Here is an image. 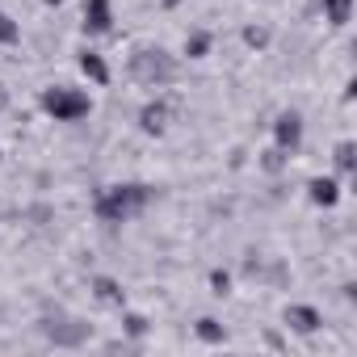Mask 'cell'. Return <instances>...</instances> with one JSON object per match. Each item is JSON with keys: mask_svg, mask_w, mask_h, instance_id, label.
Returning a JSON list of instances; mask_svg holds the SVG:
<instances>
[{"mask_svg": "<svg viewBox=\"0 0 357 357\" xmlns=\"http://www.w3.org/2000/svg\"><path fill=\"white\" fill-rule=\"evenodd\" d=\"M244 43H248V47H265V43H269V30H261V26H248V30H244Z\"/></svg>", "mask_w": 357, "mask_h": 357, "instance_id": "ac0fdd59", "label": "cell"}, {"mask_svg": "<svg viewBox=\"0 0 357 357\" xmlns=\"http://www.w3.org/2000/svg\"><path fill=\"white\" fill-rule=\"evenodd\" d=\"M47 5H59V0H47Z\"/></svg>", "mask_w": 357, "mask_h": 357, "instance_id": "603a6c76", "label": "cell"}, {"mask_svg": "<svg viewBox=\"0 0 357 357\" xmlns=\"http://www.w3.org/2000/svg\"><path fill=\"white\" fill-rule=\"evenodd\" d=\"M211 286H215V294H227V290H231V273H227V269H215V273H211Z\"/></svg>", "mask_w": 357, "mask_h": 357, "instance_id": "d6986e66", "label": "cell"}, {"mask_svg": "<svg viewBox=\"0 0 357 357\" xmlns=\"http://www.w3.org/2000/svg\"><path fill=\"white\" fill-rule=\"evenodd\" d=\"M319 5H324V17H328L332 26H344L349 13H353V0H319Z\"/></svg>", "mask_w": 357, "mask_h": 357, "instance_id": "7c38bea8", "label": "cell"}, {"mask_svg": "<svg viewBox=\"0 0 357 357\" xmlns=\"http://www.w3.org/2000/svg\"><path fill=\"white\" fill-rule=\"evenodd\" d=\"M164 5H168V9H176V5H181V0H164Z\"/></svg>", "mask_w": 357, "mask_h": 357, "instance_id": "7402d4cb", "label": "cell"}, {"mask_svg": "<svg viewBox=\"0 0 357 357\" xmlns=\"http://www.w3.org/2000/svg\"><path fill=\"white\" fill-rule=\"evenodd\" d=\"M261 164H265L269 172H278V168L286 164V151H282V147H273V151H265V160H261Z\"/></svg>", "mask_w": 357, "mask_h": 357, "instance_id": "ffe728a7", "label": "cell"}, {"mask_svg": "<svg viewBox=\"0 0 357 357\" xmlns=\"http://www.w3.org/2000/svg\"><path fill=\"white\" fill-rule=\"evenodd\" d=\"M130 76L139 80V84H172L176 80V59L172 55H164V51H139V55H130Z\"/></svg>", "mask_w": 357, "mask_h": 357, "instance_id": "7a4b0ae2", "label": "cell"}, {"mask_svg": "<svg viewBox=\"0 0 357 357\" xmlns=\"http://www.w3.org/2000/svg\"><path fill=\"white\" fill-rule=\"evenodd\" d=\"M43 109H47L55 122H76V118H84L93 105H89L84 93H76V89H68V84H55V89L43 93Z\"/></svg>", "mask_w": 357, "mask_h": 357, "instance_id": "3957f363", "label": "cell"}, {"mask_svg": "<svg viewBox=\"0 0 357 357\" xmlns=\"http://www.w3.org/2000/svg\"><path fill=\"white\" fill-rule=\"evenodd\" d=\"M307 190H311V202H315V206H336V202H340V185L332 181V176H315Z\"/></svg>", "mask_w": 357, "mask_h": 357, "instance_id": "52a82bcc", "label": "cell"}, {"mask_svg": "<svg viewBox=\"0 0 357 357\" xmlns=\"http://www.w3.org/2000/svg\"><path fill=\"white\" fill-rule=\"evenodd\" d=\"M109 26H114L109 0H84V30L89 34H109Z\"/></svg>", "mask_w": 357, "mask_h": 357, "instance_id": "8992f818", "label": "cell"}, {"mask_svg": "<svg viewBox=\"0 0 357 357\" xmlns=\"http://www.w3.org/2000/svg\"><path fill=\"white\" fill-rule=\"evenodd\" d=\"M80 72H84L89 80H97V84L109 80V68H105V59H101L97 51H80Z\"/></svg>", "mask_w": 357, "mask_h": 357, "instance_id": "30bf717a", "label": "cell"}, {"mask_svg": "<svg viewBox=\"0 0 357 357\" xmlns=\"http://www.w3.org/2000/svg\"><path fill=\"white\" fill-rule=\"evenodd\" d=\"M336 168H340V172H344V176H349V172H353V143H349V139H344V143H340V147H336Z\"/></svg>", "mask_w": 357, "mask_h": 357, "instance_id": "e0dca14e", "label": "cell"}, {"mask_svg": "<svg viewBox=\"0 0 357 357\" xmlns=\"http://www.w3.org/2000/svg\"><path fill=\"white\" fill-rule=\"evenodd\" d=\"M5 105H9V89H5V84H0V109H5Z\"/></svg>", "mask_w": 357, "mask_h": 357, "instance_id": "44dd1931", "label": "cell"}, {"mask_svg": "<svg viewBox=\"0 0 357 357\" xmlns=\"http://www.w3.org/2000/svg\"><path fill=\"white\" fill-rule=\"evenodd\" d=\"M122 332H126V336H143V332H147V319L135 315V311H126V315H122Z\"/></svg>", "mask_w": 357, "mask_h": 357, "instance_id": "2e32d148", "label": "cell"}, {"mask_svg": "<svg viewBox=\"0 0 357 357\" xmlns=\"http://www.w3.org/2000/svg\"><path fill=\"white\" fill-rule=\"evenodd\" d=\"M286 324H290L294 332H315L324 319H319L315 307H286Z\"/></svg>", "mask_w": 357, "mask_h": 357, "instance_id": "9c48e42d", "label": "cell"}, {"mask_svg": "<svg viewBox=\"0 0 357 357\" xmlns=\"http://www.w3.org/2000/svg\"><path fill=\"white\" fill-rule=\"evenodd\" d=\"M273 139H278V147L282 151H294L298 147V139H303V118L290 109V114H282L278 122H273Z\"/></svg>", "mask_w": 357, "mask_h": 357, "instance_id": "5b68a950", "label": "cell"}, {"mask_svg": "<svg viewBox=\"0 0 357 357\" xmlns=\"http://www.w3.org/2000/svg\"><path fill=\"white\" fill-rule=\"evenodd\" d=\"M43 332H47L55 344H84L89 324H76V319H43Z\"/></svg>", "mask_w": 357, "mask_h": 357, "instance_id": "277c9868", "label": "cell"}, {"mask_svg": "<svg viewBox=\"0 0 357 357\" xmlns=\"http://www.w3.org/2000/svg\"><path fill=\"white\" fill-rule=\"evenodd\" d=\"M206 51H211V34H202V30H198V34H190V38H185V55H190V59H202Z\"/></svg>", "mask_w": 357, "mask_h": 357, "instance_id": "5bb4252c", "label": "cell"}, {"mask_svg": "<svg viewBox=\"0 0 357 357\" xmlns=\"http://www.w3.org/2000/svg\"><path fill=\"white\" fill-rule=\"evenodd\" d=\"M17 38H22V30L13 26V17H9L5 9H0V43H5V47H13Z\"/></svg>", "mask_w": 357, "mask_h": 357, "instance_id": "9a60e30c", "label": "cell"}, {"mask_svg": "<svg viewBox=\"0 0 357 357\" xmlns=\"http://www.w3.org/2000/svg\"><path fill=\"white\" fill-rule=\"evenodd\" d=\"M151 202V185H109L93 198V211L101 223H122L135 211H143Z\"/></svg>", "mask_w": 357, "mask_h": 357, "instance_id": "6da1fadb", "label": "cell"}, {"mask_svg": "<svg viewBox=\"0 0 357 357\" xmlns=\"http://www.w3.org/2000/svg\"><path fill=\"white\" fill-rule=\"evenodd\" d=\"M198 336H202L206 344H223V340H227L223 324H219V319H211V315H202V319H198Z\"/></svg>", "mask_w": 357, "mask_h": 357, "instance_id": "4fadbf2b", "label": "cell"}, {"mask_svg": "<svg viewBox=\"0 0 357 357\" xmlns=\"http://www.w3.org/2000/svg\"><path fill=\"white\" fill-rule=\"evenodd\" d=\"M139 126H143L147 135H160V130L168 126V105H164V101H151V105H143V114H139Z\"/></svg>", "mask_w": 357, "mask_h": 357, "instance_id": "ba28073f", "label": "cell"}, {"mask_svg": "<svg viewBox=\"0 0 357 357\" xmlns=\"http://www.w3.org/2000/svg\"><path fill=\"white\" fill-rule=\"evenodd\" d=\"M93 290H97V298H101V303H109V307H122V303H126V290H122L114 278H97V282H93Z\"/></svg>", "mask_w": 357, "mask_h": 357, "instance_id": "8fae6325", "label": "cell"}]
</instances>
